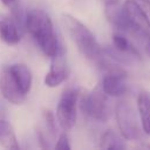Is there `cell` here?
<instances>
[{
	"label": "cell",
	"mask_w": 150,
	"mask_h": 150,
	"mask_svg": "<svg viewBox=\"0 0 150 150\" xmlns=\"http://www.w3.org/2000/svg\"><path fill=\"white\" fill-rule=\"evenodd\" d=\"M2 1V4H5L6 6H8V7H12L18 0H1Z\"/></svg>",
	"instance_id": "e0dca14e"
},
{
	"label": "cell",
	"mask_w": 150,
	"mask_h": 150,
	"mask_svg": "<svg viewBox=\"0 0 150 150\" xmlns=\"http://www.w3.org/2000/svg\"><path fill=\"white\" fill-rule=\"evenodd\" d=\"M146 50H148V53H150V47H149V48H148Z\"/></svg>",
	"instance_id": "d6986e66"
},
{
	"label": "cell",
	"mask_w": 150,
	"mask_h": 150,
	"mask_svg": "<svg viewBox=\"0 0 150 150\" xmlns=\"http://www.w3.org/2000/svg\"><path fill=\"white\" fill-rule=\"evenodd\" d=\"M79 93L75 89H67L57 104L56 118L63 130H69L76 122V104Z\"/></svg>",
	"instance_id": "5b68a950"
},
{
	"label": "cell",
	"mask_w": 150,
	"mask_h": 150,
	"mask_svg": "<svg viewBox=\"0 0 150 150\" xmlns=\"http://www.w3.org/2000/svg\"><path fill=\"white\" fill-rule=\"evenodd\" d=\"M26 29L46 55L52 57L57 52L60 45L54 33L53 22L45 11L32 9L27 12Z\"/></svg>",
	"instance_id": "6da1fadb"
},
{
	"label": "cell",
	"mask_w": 150,
	"mask_h": 150,
	"mask_svg": "<svg viewBox=\"0 0 150 150\" xmlns=\"http://www.w3.org/2000/svg\"><path fill=\"white\" fill-rule=\"evenodd\" d=\"M55 148L56 149H62V150L70 149V145H69V142H68V137H67L66 134L60 135V137L57 138V141L55 143Z\"/></svg>",
	"instance_id": "2e32d148"
},
{
	"label": "cell",
	"mask_w": 150,
	"mask_h": 150,
	"mask_svg": "<svg viewBox=\"0 0 150 150\" xmlns=\"http://www.w3.org/2000/svg\"><path fill=\"white\" fill-rule=\"evenodd\" d=\"M38 135L42 148H52V143L56 138V125L50 110H43Z\"/></svg>",
	"instance_id": "ba28073f"
},
{
	"label": "cell",
	"mask_w": 150,
	"mask_h": 150,
	"mask_svg": "<svg viewBox=\"0 0 150 150\" xmlns=\"http://www.w3.org/2000/svg\"><path fill=\"white\" fill-rule=\"evenodd\" d=\"M125 79L122 74H104L101 87L108 96H122L127 91Z\"/></svg>",
	"instance_id": "30bf717a"
},
{
	"label": "cell",
	"mask_w": 150,
	"mask_h": 150,
	"mask_svg": "<svg viewBox=\"0 0 150 150\" xmlns=\"http://www.w3.org/2000/svg\"><path fill=\"white\" fill-rule=\"evenodd\" d=\"M132 103L127 100H122L116 104L115 116L117 121V125L121 132V136L124 139H138L142 136V125L139 121V116L137 115Z\"/></svg>",
	"instance_id": "3957f363"
},
{
	"label": "cell",
	"mask_w": 150,
	"mask_h": 150,
	"mask_svg": "<svg viewBox=\"0 0 150 150\" xmlns=\"http://www.w3.org/2000/svg\"><path fill=\"white\" fill-rule=\"evenodd\" d=\"M81 109L86 115L100 122H105L111 114L108 102V95L103 91L102 87L95 88L93 91L86 94L82 97Z\"/></svg>",
	"instance_id": "277c9868"
},
{
	"label": "cell",
	"mask_w": 150,
	"mask_h": 150,
	"mask_svg": "<svg viewBox=\"0 0 150 150\" xmlns=\"http://www.w3.org/2000/svg\"><path fill=\"white\" fill-rule=\"evenodd\" d=\"M100 148L101 149H125L127 144L124 143L123 138L116 134L114 130H107L102 134L100 139Z\"/></svg>",
	"instance_id": "9a60e30c"
},
{
	"label": "cell",
	"mask_w": 150,
	"mask_h": 150,
	"mask_svg": "<svg viewBox=\"0 0 150 150\" xmlns=\"http://www.w3.org/2000/svg\"><path fill=\"white\" fill-rule=\"evenodd\" d=\"M19 27L13 19L0 14V38L7 45H16L20 41Z\"/></svg>",
	"instance_id": "8fae6325"
},
{
	"label": "cell",
	"mask_w": 150,
	"mask_h": 150,
	"mask_svg": "<svg viewBox=\"0 0 150 150\" xmlns=\"http://www.w3.org/2000/svg\"><path fill=\"white\" fill-rule=\"evenodd\" d=\"M137 111L143 132L150 135V93H139L137 97Z\"/></svg>",
	"instance_id": "4fadbf2b"
},
{
	"label": "cell",
	"mask_w": 150,
	"mask_h": 150,
	"mask_svg": "<svg viewBox=\"0 0 150 150\" xmlns=\"http://www.w3.org/2000/svg\"><path fill=\"white\" fill-rule=\"evenodd\" d=\"M53 61H52V66L50 69L48 71V74L45 77V83L46 86L53 88V87H57L59 84H61L66 77H67V69H66V60H64V55H63V49L60 46L57 52L52 56Z\"/></svg>",
	"instance_id": "52a82bcc"
},
{
	"label": "cell",
	"mask_w": 150,
	"mask_h": 150,
	"mask_svg": "<svg viewBox=\"0 0 150 150\" xmlns=\"http://www.w3.org/2000/svg\"><path fill=\"white\" fill-rule=\"evenodd\" d=\"M62 22L69 33L73 41L76 43L79 50L90 60H97L102 54V48L98 45L95 35L77 19L66 14L62 18Z\"/></svg>",
	"instance_id": "7a4b0ae2"
},
{
	"label": "cell",
	"mask_w": 150,
	"mask_h": 150,
	"mask_svg": "<svg viewBox=\"0 0 150 150\" xmlns=\"http://www.w3.org/2000/svg\"><path fill=\"white\" fill-rule=\"evenodd\" d=\"M104 2V5H109V4H115V2H120V0H102Z\"/></svg>",
	"instance_id": "ac0fdd59"
},
{
	"label": "cell",
	"mask_w": 150,
	"mask_h": 150,
	"mask_svg": "<svg viewBox=\"0 0 150 150\" xmlns=\"http://www.w3.org/2000/svg\"><path fill=\"white\" fill-rule=\"evenodd\" d=\"M8 68L14 80L19 84L21 91L27 96L32 87V73L29 68L23 63H14V64H11Z\"/></svg>",
	"instance_id": "7c38bea8"
},
{
	"label": "cell",
	"mask_w": 150,
	"mask_h": 150,
	"mask_svg": "<svg viewBox=\"0 0 150 150\" xmlns=\"http://www.w3.org/2000/svg\"><path fill=\"white\" fill-rule=\"evenodd\" d=\"M0 91L2 96L13 104H20L26 98V95L21 91L8 67L4 68L0 73Z\"/></svg>",
	"instance_id": "8992f818"
},
{
	"label": "cell",
	"mask_w": 150,
	"mask_h": 150,
	"mask_svg": "<svg viewBox=\"0 0 150 150\" xmlns=\"http://www.w3.org/2000/svg\"><path fill=\"white\" fill-rule=\"evenodd\" d=\"M105 16L116 29L129 33L130 21L123 5H121L120 2L105 5Z\"/></svg>",
	"instance_id": "9c48e42d"
},
{
	"label": "cell",
	"mask_w": 150,
	"mask_h": 150,
	"mask_svg": "<svg viewBox=\"0 0 150 150\" xmlns=\"http://www.w3.org/2000/svg\"><path fill=\"white\" fill-rule=\"evenodd\" d=\"M0 144L6 149H19L14 129L6 120H0Z\"/></svg>",
	"instance_id": "5bb4252c"
}]
</instances>
